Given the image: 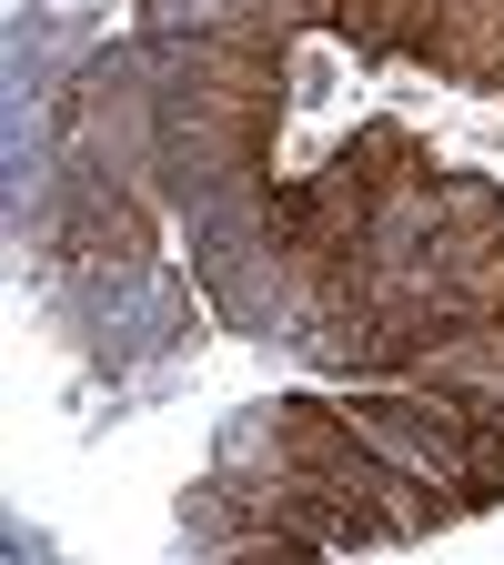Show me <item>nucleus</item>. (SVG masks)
Here are the masks:
<instances>
[{
  "instance_id": "obj_1",
  "label": "nucleus",
  "mask_w": 504,
  "mask_h": 565,
  "mask_svg": "<svg viewBox=\"0 0 504 565\" xmlns=\"http://www.w3.org/2000/svg\"><path fill=\"white\" fill-rule=\"evenodd\" d=\"M414 61L464 82V92H504V0H435Z\"/></svg>"
}]
</instances>
